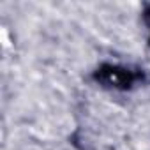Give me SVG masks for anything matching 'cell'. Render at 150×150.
<instances>
[{
    "mask_svg": "<svg viewBox=\"0 0 150 150\" xmlns=\"http://www.w3.org/2000/svg\"><path fill=\"white\" fill-rule=\"evenodd\" d=\"M97 80L103 81V83L108 85V87L124 88V87H129V85L134 81V76H132V72L127 71V69L106 65V67H103V69L97 72Z\"/></svg>",
    "mask_w": 150,
    "mask_h": 150,
    "instance_id": "cell-1",
    "label": "cell"
}]
</instances>
